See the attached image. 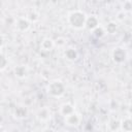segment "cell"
I'll list each match as a JSON object with an SVG mask.
<instances>
[{
  "mask_svg": "<svg viewBox=\"0 0 132 132\" xmlns=\"http://www.w3.org/2000/svg\"><path fill=\"white\" fill-rule=\"evenodd\" d=\"M86 14L80 10L71 11L68 14V23L74 29H81L86 25Z\"/></svg>",
  "mask_w": 132,
  "mask_h": 132,
  "instance_id": "1",
  "label": "cell"
},
{
  "mask_svg": "<svg viewBox=\"0 0 132 132\" xmlns=\"http://www.w3.org/2000/svg\"><path fill=\"white\" fill-rule=\"evenodd\" d=\"M46 90H47V93L51 96H53V97H61L65 92V86L61 80L56 79V80H53V81H51L48 84Z\"/></svg>",
  "mask_w": 132,
  "mask_h": 132,
  "instance_id": "2",
  "label": "cell"
},
{
  "mask_svg": "<svg viewBox=\"0 0 132 132\" xmlns=\"http://www.w3.org/2000/svg\"><path fill=\"white\" fill-rule=\"evenodd\" d=\"M126 58H127V53H126V51L123 47H117V48L113 50V52H112V59H113V61L116 63L121 64V63L125 62Z\"/></svg>",
  "mask_w": 132,
  "mask_h": 132,
  "instance_id": "3",
  "label": "cell"
},
{
  "mask_svg": "<svg viewBox=\"0 0 132 132\" xmlns=\"http://www.w3.org/2000/svg\"><path fill=\"white\" fill-rule=\"evenodd\" d=\"M79 122H80V119L74 111L65 117V123L69 126H77L79 124Z\"/></svg>",
  "mask_w": 132,
  "mask_h": 132,
  "instance_id": "4",
  "label": "cell"
},
{
  "mask_svg": "<svg viewBox=\"0 0 132 132\" xmlns=\"http://www.w3.org/2000/svg\"><path fill=\"white\" fill-rule=\"evenodd\" d=\"M99 25V20L97 19L96 15H91L89 18L86 19V25L85 27H87L90 30H94L96 27H98Z\"/></svg>",
  "mask_w": 132,
  "mask_h": 132,
  "instance_id": "5",
  "label": "cell"
},
{
  "mask_svg": "<svg viewBox=\"0 0 132 132\" xmlns=\"http://www.w3.org/2000/svg\"><path fill=\"white\" fill-rule=\"evenodd\" d=\"M16 27L19 30L21 31H26L29 29L30 27V22L28 19H25V18H21L16 21Z\"/></svg>",
  "mask_w": 132,
  "mask_h": 132,
  "instance_id": "6",
  "label": "cell"
},
{
  "mask_svg": "<svg viewBox=\"0 0 132 132\" xmlns=\"http://www.w3.org/2000/svg\"><path fill=\"white\" fill-rule=\"evenodd\" d=\"M55 43L51 38H44L40 43V48L44 52H48L54 47Z\"/></svg>",
  "mask_w": 132,
  "mask_h": 132,
  "instance_id": "7",
  "label": "cell"
},
{
  "mask_svg": "<svg viewBox=\"0 0 132 132\" xmlns=\"http://www.w3.org/2000/svg\"><path fill=\"white\" fill-rule=\"evenodd\" d=\"M60 111L64 117H66V116H68V114H70V113H72L74 111V107L70 103H65V104H63L61 106Z\"/></svg>",
  "mask_w": 132,
  "mask_h": 132,
  "instance_id": "8",
  "label": "cell"
},
{
  "mask_svg": "<svg viewBox=\"0 0 132 132\" xmlns=\"http://www.w3.org/2000/svg\"><path fill=\"white\" fill-rule=\"evenodd\" d=\"M14 74L19 78H24L27 75V68L24 65H20L14 68Z\"/></svg>",
  "mask_w": 132,
  "mask_h": 132,
  "instance_id": "9",
  "label": "cell"
},
{
  "mask_svg": "<svg viewBox=\"0 0 132 132\" xmlns=\"http://www.w3.org/2000/svg\"><path fill=\"white\" fill-rule=\"evenodd\" d=\"M65 57H66L67 60L74 61L77 58V52L74 48H67L65 51Z\"/></svg>",
  "mask_w": 132,
  "mask_h": 132,
  "instance_id": "10",
  "label": "cell"
},
{
  "mask_svg": "<svg viewBox=\"0 0 132 132\" xmlns=\"http://www.w3.org/2000/svg\"><path fill=\"white\" fill-rule=\"evenodd\" d=\"M50 117H51V111H50L46 107L41 108V109L38 111V118H39L40 120H42V121H46V120H48Z\"/></svg>",
  "mask_w": 132,
  "mask_h": 132,
  "instance_id": "11",
  "label": "cell"
},
{
  "mask_svg": "<svg viewBox=\"0 0 132 132\" xmlns=\"http://www.w3.org/2000/svg\"><path fill=\"white\" fill-rule=\"evenodd\" d=\"M120 126H121V129L124 131H131L132 130V122L129 118L123 120V122L120 124Z\"/></svg>",
  "mask_w": 132,
  "mask_h": 132,
  "instance_id": "12",
  "label": "cell"
},
{
  "mask_svg": "<svg viewBox=\"0 0 132 132\" xmlns=\"http://www.w3.org/2000/svg\"><path fill=\"white\" fill-rule=\"evenodd\" d=\"M14 114L18 118H24L27 114V109L25 107H23V106H18L15 108V110H14Z\"/></svg>",
  "mask_w": 132,
  "mask_h": 132,
  "instance_id": "13",
  "label": "cell"
},
{
  "mask_svg": "<svg viewBox=\"0 0 132 132\" xmlns=\"http://www.w3.org/2000/svg\"><path fill=\"white\" fill-rule=\"evenodd\" d=\"M117 28H118L117 23H114V22H110V23H108V24H107V26H106V31H107L108 33L112 34V33H114V32H116Z\"/></svg>",
  "mask_w": 132,
  "mask_h": 132,
  "instance_id": "14",
  "label": "cell"
},
{
  "mask_svg": "<svg viewBox=\"0 0 132 132\" xmlns=\"http://www.w3.org/2000/svg\"><path fill=\"white\" fill-rule=\"evenodd\" d=\"M94 32H93V34L96 36V37H98V38H100V37H102L103 35H104V30H103V28H101V27H96L94 30H93Z\"/></svg>",
  "mask_w": 132,
  "mask_h": 132,
  "instance_id": "15",
  "label": "cell"
},
{
  "mask_svg": "<svg viewBox=\"0 0 132 132\" xmlns=\"http://www.w3.org/2000/svg\"><path fill=\"white\" fill-rule=\"evenodd\" d=\"M7 59L5 58V56H3L2 54H0V70H3L6 68L7 66Z\"/></svg>",
  "mask_w": 132,
  "mask_h": 132,
  "instance_id": "16",
  "label": "cell"
},
{
  "mask_svg": "<svg viewBox=\"0 0 132 132\" xmlns=\"http://www.w3.org/2000/svg\"><path fill=\"white\" fill-rule=\"evenodd\" d=\"M124 10L125 11H130L131 10V2L130 1H126L124 3Z\"/></svg>",
  "mask_w": 132,
  "mask_h": 132,
  "instance_id": "17",
  "label": "cell"
},
{
  "mask_svg": "<svg viewBox=\"0 0 132 132\" xmlns=\"http://www.w3.org/2000/svg\"><path fill=\"white\" fill-rule=\"evenodd\" d=\"M3 43H4L3 38H2V36H0V46H2V45H3Z\"/></svg>",
  "mask_w": 132,
  "mask_h": 132,
  "instance_id": "18",
  "label": "cell"
},
{
  "mask_svg": "<svg viewBox=\"0 0 132 132\" xmlns=\"http://www.w3.org/2000/svg\"><path fill=\"white\" fill-rule=\"evenodd\" d=\"M1 101H2V95L0 94V102H1Z\"/></svg>",
  "mask_w": 132,
  "mask_h": 132,
  "instance_id": "19",
  "label": "cell"
}]
</instances>
